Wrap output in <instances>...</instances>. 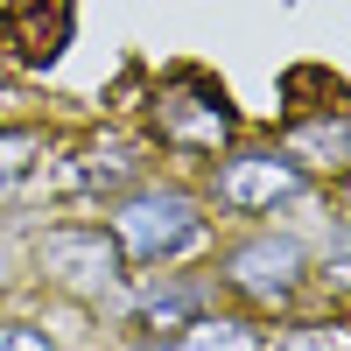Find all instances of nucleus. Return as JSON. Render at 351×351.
Here are the masks:
<instances>
[{"label":"nucleus","mask_w":351,"mask_h":351,"mask_svg":"<svg viewBox=\"0 0 351 351\" xmlns=\"http://www.w3.org/2000/svg\"><path fill=\"white\" fill-rule=\"evenodd\" d=\"M155 134H162L169 155H218L232 141V106H225L218 84L176 77V84L155 92Z\"/></svg>","instance_id":"5"},{"label":"nucleus","mask_w":351,"mask_h":351,"mask_svg":"<svg viewBox=\"0 0 351 351\" xmlns=\"http://www.w3.org/2000/svg\"><path fill=\"white\" fill-rule=\"evenodd\" d=\"M309 281V246L288 232H253V239L218 253V288L253 309H288Z\"/></svg>","instance_id":"3"},{"label":"nucleus","mask_w":351,"mask_h":351,"mask_svg":"<svg viewBox=\"0 0 351 351\" xmlns=\"http://www.w3.org/2000/svg\"><path fill=\"white\" fill-rule=\"evenodd\" d=\"M28 267H36V281L56 288V295L99 302V295H112V288L127 281V253H120V239H112L106 225H49V232H36V246H28Z\"/></svg>","instance_id":"2"},{"label":"nucleus","mask_w":351,"mask_h":351,"mask_svg":"<svg viewBox=\"0 0 351 351\" xmlns=\"http://www.w3.org/2000/svg\"><path fill=\"white\" fill-rule=\"evenodd\" d=\"M106 232L120 239L127 267H176V260H190L204 239H211V218H204V197L190 183H148L141 176L134 190L112 197L106 211Z\"/></svg>","instance_id":"1"},{"label":"nucleus","mask_w":351,"mask_h":351,"mask_svg":"<svg viewBox=\"0 0 351 351\" xmlns=\"http://www.w3.org/2000/svg\"><path fill=\"white\" fill-rule=\"evenodd\" d=\"M302 190H309V169L288 148H232L211 169L218 211H239V218H267V211H281V204H295Z\"/></svg>","instance_id":"4"},{"label":"nucleus","mask_w":351,"mask_h":351,"mask_svg":"<svg viewBox=\"0 0 351 351\" xmlns=\"http://www.w3.org/2000/svg\"><path fill=\"white\" fill-rule=\"evenodd\" d=\"M141 141H127V134H99V141H84V148L71 155V190H84V197H120V190H134L141 183Z\"/></svg>","instance_id":"6"},{"label":"nucleus","mask_w":351,"mask_h":351,"mask_svg":"<svg viewBox=\"0 0 351 351\" xmlns=\"http://www.w3.org/2000/svg\"><path fill=\"white\" fill-rule=\"evenodd\" d=\"M267 351H351V330L344 324H288Z\"/></svg>","instance_id":"11"},{"label":"nucleus","mask_w":351,"mask_h":351,"mask_svg":"<svg viewBox=\"0 0 351 351\" xmlns=\"http://www.w3.org/2000/svg\"><path fill=\"white\" fill-rule=\"evenodd\" d=\"M8 43L28 56V64H56L64 43H71V0H14Z\"/></svg>","instance_id":"7"},{"label":"nucleus","mask_w":351,"mask_h":351,"mask_svg":"<svg viewBox=\"0 0 351 351\" xmlns=\"http://www.w3.org/2000/svg\"><path fill=\"white\" fill-rule=\"evenodd\" d=\"M49 148V141L36 127H0V197H14L28 176H36V155Z\"/></svg>","instance_id":"10"},{"label":"nucleus","mask_w":351,"mask_h":351,"mask_svg":"<svg viewBox=\"0 0 351 351\" xmlns=\"http://www.w3.org/2000/svg\"><path fill=\"white\" fill-rule=\"evenodd\" d=\"M288 155L316 176H344L351 169V112H316V120H295L281 141Z\"/></svg>","instance_id":"8"},{"label":"nucleus","mask_w":351,"mask_h":351,"mask_svg":"<svg viewBox=\"0 0 351 351\" xmlns=\"http://www.w3.org/2000/svg\"><path fill=\"white\" fill-rule=\"evenodd\" d=\"M162 351H267V337H260L253 324H239V316L204 309V316H190L183 330H169Z\"/></svg>","instance_id":"9"},{"label":"nucleus","mask_w":351,"mask_h":351,"mask_svg":"<svg viewBox=\"0 0 351 351\" xmlns=\"http://www.w3.org/2000/svg\"><path fill=\"white\" fill-rule=\"evenodd\" d=\"M0 351H56V344H49V330H36V324H8V316H0Z\"/></svg>","instance_id":"12"}]
</instances>
